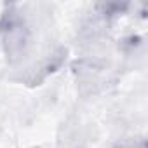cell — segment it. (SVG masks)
<instances>
[{"label": "cell", "instance_id": "obj_1", "mask_svg": "<svg viewBox=\"0 0 148 148\" xmlns=\"http://www.w3.org/2000/svg\"><path fill=\"white\" fill-rule=\"evenodd\" d=\"M0 38L11 63L25 58L30 45V30L25 23V18H21L14 7H9L0 19Z\"/></svg>", "mask_w": 148, "mask_h": 148}, {"label": "cell", "instance_id": "obj_2", "mask_svg": "<svg viewBox=\"0 0 148 148\" xmlns=\"http://www.w3.org/2000/svg\"><path fill=\"white\" fill-rule=\"evenodd\" d=\"M134 148H145V143H143V141H141V143H139V145H138V146H134Z\"/></svg>", "mask_w": 148, "mask_h": 148}]
</instances>
